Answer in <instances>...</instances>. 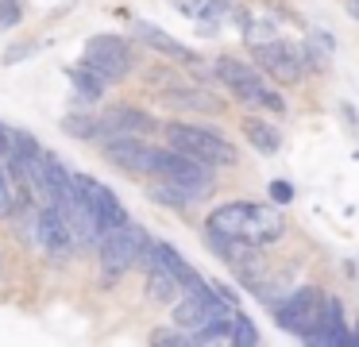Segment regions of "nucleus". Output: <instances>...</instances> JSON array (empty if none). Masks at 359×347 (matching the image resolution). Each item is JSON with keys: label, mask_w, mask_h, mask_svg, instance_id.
Masks as SVG:
<instances>
[{"label": "nucleus", "mask_w": 359, "mask_h": 347, "mask_svg": "<svg viewBox=\"0 0 359 347\" xmlns=\"http://www.w3.org/2000/svg\"><path fill=\"white\" fill-rule=\"evenodd\" d=\"M62 131L74 139H93V116L89 112H78V116H66L62 120Z\"/></svg>", "instance_id": "nucleus-22"}, {"label": "nucleus", "mask_w": 359, "mask_h": 347, "mask_svg": "<svg viewBox=\"0 0 359 347\" xmlns=\"http://www.w3.org/2000/svg\"><path fill=\"white\" fill-rule=\"evenodd\" d=\"M70 81H74V89H78V97L86 100V104L101 100V97H104V89H109V81H104V77L97 74V69H89V66L70 69Z\"/></svg>", "instance_id": "nucleus-18"}, {"label": "nucleus", "mask_w": 359, "mask_h": 347, "mask_svg": "<svg viewBox=\"0 0 359 347\" xmlns=\"http://www.w3.org/2000/svg\"><path fill=\"white\" fill-rule=\"evenodd\" d=\"M240 131H243V139H248L259 154H278L282 151V131L274 128V123L259 120V116H243Z\"/></svg>", "instance_id": "nucleus-16"}, {"label": "nucleus", "mask_w": 359, "mask_h": 347, "mask_svg": "<svg viewBox=\"0 0 359 347\" xmlns=\"http://www.w3.org/2000/svg\"><path fill=\"white\" fill-rule=\"evenodd\" d=\"M147 197L155 200V205H166V208H178V212H186L189 205H194V193L189 189H182V185H174V182H155L147 189Z\"/></svg>", "instance_id": "nucleus-19"}, {"label": "nucleus", "mask_w": 359, "mask_h": 347, "mask_svg": "<svg viewBox=\"0 0 359 347\" xmlns=\"http://www.w3.org/2000/svg\"><path fill=\"white\" fill-rule=\"evenodd\" d=\"M309 343H325V347H332V343H351V332H348V324H344V305H340L336 297L325 301V316H320L317 332L309 336Z\"/></svg>", "instance_id": "nucleus-14"}, {"label": "nucleus", "mask_w": 359, "mask_h": 347, "mask_svg": "<svg viewBox=\"0 0 359 347\" xmlns=\"http://www.w3.org/2000/svg\"><path fill=\"white\" fill-rule=\"evenodd\" d=\"M325 301L328 297L317 290V285H297L294 293H286L282 301H274L271 313H274V320H278L282 332L309 339L313 332H317L320 316H325Z\"/></svg>", "instance_id": "nucleus-4"}, {"label": "nucleus", "mask_w": 359, "mask_h": 347, "mask_svg": "<svg viewBox=\"0 0 359 347\" xmlns=\"http://www.w3.org/2000/svg\"><path fill=\"white\" fill-rule=\"evenodd\" d=\"M132 35L140 39L143 46H151V50L166 54V58H174V62H197V54L189 50V46H182L174 35H166L163 27H155V23H147V20H132Z\"/></svg>", "instance_id": "nucleus-13"}, {"label": "nucleus", "mask_w": 359, "mask_h": 347, "mask_svg": "<svg viewBox=\"0 0 359 347\" xmlns=\"http://www.w3.org/2000/svg\"><path fill=\"white\" fill-rule=\"evenodd\" d=\"M228 343H240V347H255L259 343V328L251 324V316L232 313V332H228Z\"/></svg>", "instance_id": "nucleus-21"}, {"label": "nucleus", "mask_w": 359, "mask_h": 347, "mask_svg": "<svg viewBox=\"0 0 359 347\" xmlns=\"http://www.w3.org/2000/svg\"><path fill=\"white\" fill-rule=\"evenodd\" d=\"M155 174L163 177V182H174V185H182V189H189L194 197H205V193H212V185H217L212 166L174 151V147H158L155 151Z\"/></svg>", "instance_id": "nucleus-6"}, {"label": "nucleus", "mask_w": 359, "mask_h": 347, "mask_svg": "<svg viewBox=\"0 0 359 347\" xmlns=\"http://www.w3.org/2000/svg\"><path fill=\"white\" fill-rule=\"evenodd\" d=\"M158 131L155 116H147L143 108H132V104H112L104 108L101 116H93V139L89 143H112V139H143Z\"/></svg>", "instance_id": "nucleus-7"}, {"label": "nucleus", "mask_w": 359, "mask_h": 347, "mask_svg": "<svg viewBox=\"0 0 359 347\" xmlns=\"http://www.w3.org/2000/svg\"><path fill=\"white\" fill-rule=\"evenodd\" d=\"M166 135V147H174V151L189 154V158L205 162V166H236V147L228 143L220 131H209V128H197V123H182V120H170L163 128Z\"/></svg>", "instance_id": "nucleus-3"}, {"label": "nucleus", "mask_w": 359, "mask_h": 347, "mask_svg": "<svg viewBox=\"0 0 359 347\" xmlns=\"http://www.w3.org/2000/svg\"><path fill=\"white\" fill-rule=\"evenodd\" d=\"M351 339H355V343H359V332H355V336H351Z\"/></svg>", "instance_id": "nucleus-28"}, {"label": "nucleus", "mask_w": 359, "mask_h": 347, "mask_svg": "<svg viewBox=\"0 0 359 347\" xmlns=\"http://www.w3.org/2000/svg\"><path fill=\"white\" fill-rule=\"evenodd\" d=\"M143 243H147V231H143L140 224H132V220H124V224H116V228L104 231L101 243H97L104 278H120L124 270H132L135 259H140V251H143Z\"/></svg>", "instance_id": "nucleus-5"}, {"label": "nucleus", "mask_w": 359, "mask_h": 347, "mask_svg": "<svg viewBox=\"0 0 359 347\" xmlns=\"http://www.w3.org/2000/svg\"><path fill=\"white\" fill-rule=\"evenodd\" d=\"M35 239H39V243L47 247L50 254H66V251L74 247L70 228H66L62 212H58L55 205H43L39 212H35Z\"/></svg>", "instance_id": "nucleus-12"}, {"label": "nucleus", "mask_w": 359, "mask_h": 347, "mask_svg": "<svg viewBox=\"0 0 359 347\" xmlns=\"http://www.w3.org/2000/svg\"><path fill=\"white\" fill-rule=\"evenodd\" d=\"M16 193H12V185H8V177L0 174V220H4V216H16Z\"/></svg>", "instance_id": "nucleus-23"}, {"label": "nucleus", "mask_w": 359, "mask_h": 347, "mask_svg": "<svg viewBox=\"0 0 359 347\" xmlns=\"http://www.w3.org/2000/svg\"><path fill=\"white\" fill-rule=\"evenodd\" d=\"M251 58L263 69V77H274L282 85H297L309 69H305L302 54H297L294 43L286 39H266V43H251Z\"/></svg>", "instance_id": "nucleus-8"}, {"label": "nucleus", "mask_w": 359, "mask_h": 347, "mask_svg": "<svg viewBox=\"0 0 359 347\" xmlns=\"http://www.w3.org/2000/svg\"><path fill=\"white\" fill-rule=\"evenodd\" d=\"M147 297L158 301V305H174V301L182 297V282L170 274V270L151 266V270H147Z\"/></svg>", "instance_id": "nucleus-17"}, {"label": "nucleus", "mask_w": 359, "mask_h": 347, "mask_svg": "<svg viewBox=\"0 0 359 347\" xmlns=\"http://www.w3.org/2000/svg\"><path fill=\"white\" fill-rule=\"evenodd\" d=\"M271 200L274 205H290V200H294V185L290 182H271Z\"/></svg>", "instance_id": "nucleus-25"}, {"label": "nucleus", "mask_w": 359, "mask_h": 347, "mask_svg": "<svg viewBox=\"0 0 359 347\" xmlns=\"http://www.w3.org/2000/svg\"><path fill=\"white\" fill-rule=\"evenodd\" d=\"M20 23V0H0V31Z\"/></svg>", "instance_id": "nucleus-24"}, {"label": "nucleus", "mask_w": 359, "mask_h": 347, "mask_svg": "<svg viewBox=\"0 0 359 347\" xmlns=\"http://www.w3.org/2000/svg\"><path fill=\"white\" fill-rule=\"evenodd\" d=\"M209 231H220V236H236L248 239L255 247L278 243L286 236V216L274 205H251V200H228V205L212 208L209 220H205Z\"/></svg>", "instance_id": "nucleus-1"}, {"label": "nucleus", "mask_w": 359, "mask_h": 347, "mask_svg": "<svg viewBox=\"0 0 359 347\" xmlns=\"http://www.w3.org/2000/svg\"><path fill=\"white\" fill-rule=\"evenodd\" d=\"M344 8H348V15L359 23V0H344Z\"/></svg>", "instance_id": "nucleus-27"}, {"label": "nucleus", "mask_w": 359, "mask_h": 347, "mask_svg": "<svg viewBox=\"0 0 359 347\" xmlns=\"http://www.w3.org/2000/svg\"><path fill=\"white\" fill-rule=\"evenodd\" d=\"M186 15H201V20H220L228 15V0H174Z\"/></svg>", "instance_id": "nucleus-20"}, {"label": "nucleus", "mask_w": 359, "mask_h": 347, "mask_svg": "<svg viewBox=\"0 0 359 347\" xmlns=\"http://www.w3.org/2000/svg\"><path fill=\"white\" fill-rule=\"evenodd\" d=\"M104 158L112 166H120L124 174H155V151L158 147L143 143V139H112L101 147Z\"/></svg>", "instance_id": "nucleus-11"}, {"label": "nucleus", "mask_w": 359, "mask_h": 347, "mask_svg": "<svg viewBox=\"0 0 359 347\" xmlns=\"http://www.w3.org/2000/svg\"><path fill=\"white\" fill-rule=\"evenodd\" d=\"M35 50H39V43H20L16 50L4 54V62H20V58H27V54H35Z\"/></svg>", "instance_id": "nucleus-26"}, {"label": "nucleus", "mask_w": 359, "mask_h": 347, "mask_svg": "<svg viewBox=\"0 0 359 347\" xmlns=\"http://www.w3.org/2000/svg\"><path fill=\"white\" fill-rule=\"evenodd\" d=\"M163 104L186 108V112H224V100L212 97L209 89H166Z\"/></svg>", "instance_id": "nucleus-15"}, {"label": "nucleus", "mask_w": 359, "mask_h": 347, "mask_svg": "<svg viewBox=\"0 0 359 347\" xmlns=\"http://www.w3.org/2000/svg\"><path fill=\"white\" fill-rule=\"evenodd\" d=\"M132 62H135V54H132V46H128V39L93 35L86 46V62H81V66L97 69V74L112 85V81H124V77L132 74Z\"/></svg>", "instance_id": "nucleus-9"}, {"label": "nucleus", "mask_w": 359, "mask_h": 347, "mask_svg": "<svg viewBox=\"0 0 359 347\" xmlns=\"http://www.w3.org/2000/svg\"><path fill=\"white\" fill-rule=\"evenodd\" d=\"M74 189H78V197L86 200L89 212H93L97 220H101V228H104V231L128 220V212H124V205L116 200V193H112L109 185H101L97 177H89V174H74Z\"/></svg>", "instance_id": "nucleus-10"}, {"label": "nucleus", "mask_w": 359, "mask_h": 347, "mask_svg": "<svg viewBox=\"0 0 359 347\" xmlns=\"http://www.w3.org/2000/svg\"><path fill=\"white\" fill-rule=\"evenodd\" d=\"M212 74H217V81L224 85V89L232 93L243 108H266V112H274V116L286 112L282 93L274 89V85H266V77L259 74L255 66H248V62H240V58H217V62H212Z\"/></svg>", "instance_id": "nucleus-2"}]
</instances>
